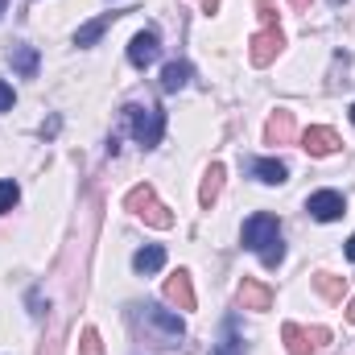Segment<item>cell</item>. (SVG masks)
I'll return each instance as SVG.
<instances>
[{"mask_svg":"<svg viewBox=\"0 0 355 355\" xmlns=\"http://www.w3.org/2000/svg\"><path fill=\"white\" fill-rule=\"evenodd\" d=\"M347 322L355 327V297H352V306H347Z\"/></svg>","mask_w":355,"mask_h":355,"instance_id":"28","label":"cell"},{"mask_svg":"<svg viewBox=\"0 0 355 355\" xmlns=\"http://www.w3.org/2000/svg\"><path fill=\"white\" fill-rule=\"evenodd\" d=\"M310 343H314V347H327V343H331V331H327V327H310Z\"/></svg>","mask_w":355,"mask_h":355,"instance_id":"24","label":"cell"},{"mask_svg":"<svg viewBox=\"0 0 355 355\" xmlns=\"http://www.w3.org/2000/svg\"><path fill=\"white\" fill-rule=\"evenodd\" d=\"M261 21H265V29L277 25V0H261Z\"/></svg>","mask_w":355,"mask_h":355,"instance_id":"23","label":"cell"},{"mask_svg":"<svg viewBox=\"0 0 355 355\" xmlns=\"http://www.w3.org/2000/svg\"><path fill=\"white\" fill-rule=\"evenodd\" d=\"M4 8H8V0H0V17H4Z\"/></svg>","mask_w":355,"mask_h":355,"instance_id":"30","label":"cell"},{"mask_svg":"<svg viewBox=\"0 0 355 355\" xmlns=\"http://www.w3.org/2000/svg\"><path fill=\"white\" fill-rule=\"evenodd\" d=\"M293 8H310V0H293Z\"/></svg>","mask_w":355,"mask_h":355,"instance_id":"29","label":"cell"},{"mask_svg":"<svg viewBox=\"0 0 355 355\" xmlns=\"http://www.w3.org/2000/svg\"><path fill=\"white\" fill-rule=\"evenodd\" d=\"M120 17H124V12H116V8H112V12H103V17L87 21V25H79V33H75V46H95V42L103 37V29H107L112 21H120Z\"/></svg>","mask_w":355,"mask_h":355,"instance_id":"13","label":"cell"},{"mask_svg":"<svg viewBox=\"0 0 355 355\" xmlns=\"http://www.w3.org/2000/svg\"><path fill=\"white\" fill-rule=\"evenodd\" d=\"M190 75H194L190 62H182V58H178V62H166V71H162V91H166V95L182 91L186 83H190Z\"/></svg>","mask_w":355,"mask_h":355,"instance_id":"15","label":"cell"},{"mask_svg":"<svg viewBox=\"0 0 355 355\" xmlns=\"http://www.w3.org/2000/svg\"><path fill=\"white\" fill-rule=\"evenodd\" d=\"M162 265H166V248H157V244H149V248H141V252L132 257V268H137V272H145V277H149V272H157Z\"/></svg>","mask_w":355,"mask_h":355,"instance_id":"19","label":"cell"},{"mask_svg":"<svg viewBox=\"0 0 355 355\" xmlns=\"http://www.w3.org/2000/svg\"><path fill=\"white\" fill-rule=\"evenodd\" d=\"M352 124H355V103H352Z\"/></svg>","mask_w":355,"mask_h":355,"instance_id":"31","label":"cell"},{"mask_svg":"<svg viewBox=\"0 0 355 355\" xmlns=\"http://www.w3.org/2000/svg\"><path fill=\"white\" fill-rule=\"evenodd\" d=\"M244 248H252L265 268H277L285 261V244H281V223H277V215H252V219H244Z\"/></svg>","mask_w":355,"mask_h":355,"instance_id":"1","label":"cell"},{"mask_svg":"<svg viewBox=\"0 0 355 355\" xmlns=\"http://www.w3.org/2000/svg\"><path fill=\"white\" fill-rule=\"evenodd\" d=\"M223 178H227L223 162H211V166H207L202 186H198V207H202V211H211V207L219 202V194H223Z\"/></svg>","mask_w":355,"mask_h":355,"instance_id":"10","label":"cell"},{"mask_svg":"<svg viewBox=\"0 0 355 355\" xmlns=\"http://www.w3.org/2000/svg\"><path fill=\"white\" fill-rule=\"evenodd\" d=\"M124 120L132 124V137H137V141H141L145 149L162 145V132H166V112H162V107L128 103V107H124Z\"/></svg>","mask_w":355,"mask_h":355,"instance_id":"3","label":"cell"},{"mask_svg":"<svg viewBox=\"0 0 355 355\" xmlns=\"http://www.w3.org/2000/svg\"><path fill=\"white\" fill-rule=\"evenodd\" d=\"M8 58H12V71H17V75H25V79H33V75H37V62H42V58H37V50H33V46H12V54H8Z\"/></svg>","mask_w":355,"mask_h":355,"instance_id":"17","label":"cell"},{"mask_svg":"<svg viewBox=\"0 0 355 355\" xmlns=\"http://www.w3.org/2000/svg\"><path fill=\"white\" fill-rule=\"evenodd\" d=\"M314 289H318L327 302H343L347 281H343V277H335V272H314Z\"/></svg>","mask_w":355,"mask_h":355,"instance_id":"18","label":"cell"},{"mask_svg":"<svg viewBox=\"0 0 355 355\" xmlns=\"http://www.w3.org/2000/svg\"><path fill=\"white\" fill-rule=\"evenodd\" d=\"M157 54H162V42H157V33H153V29H141V33L128 42V62H132V67H141V71H145V67H153V62H157Z\"/></svg>","mask_w":355,"mask_h":355,"instance_id":"7","label":"cell"},{"mask_svg":"<svg viewBox=\"0 0 355 355\" xmlns=\"http://www.w3.org/2000/svg\"><path fill=\"white\" fill-rule=\"evenodd\" d=\"M215 355H244L240 339H236V331H232V322H227V331H223V343L215 347Z\"/></svg>","mask_w":355,"mask_h":355,"instance_id":"22","label":"cell"},{"mask_svg":"<svg viewBox=\"0 0 355 355\" xmlns=\"http://www.w3.org/2000/svg\"><path fill=\"white\" fill-rule=\"evenodd\" d=\"M306 211H310L318 223H335V219H343L347 202H343V194H339V190H318V194H310V198H306Z\"/></svg>","mask_w":355,"mask_h":355,"instance_id":"5","label":"cell"},{"mask_svg":"<svg viewBox=\"0 0 355 355\" xmlns=\"http://www.w3.org/2000/svg\"><path fill=\"white\" fill-rule=\"evenodd\" d=\"M281 46H285L281 25H272V29H257L252 42H248V62H252V67H268V62L281 54Z\"/></svg>","mask_w":355,"mask_h":355,"instance_id":"4","label":"cell"},{"mask_svg":"<svg viewBox=\"0 0 355 355\" xmlns=\"http://www.w3.org/2000/svg\"><path fill=\"white\" fill-rule=\"evenodd\" d=\"M252 174L261 178L265 186H281L289 170H285V162H277V157H261V162H252Z\"/></svg>","mask_w":355,"mask_h":355,"instance_id":"16","label":"cell"},{"mask_svg":"<svg viewBox=\"0 0 355 355\" xmlns=\"http://www.w3.org/2000/svg\"><path fill=\"white\" fill-rule=\"evenodd\" d=\"M302 149H306L310 157H331V153H339V149H343V141H339V132H335V128L314 124V128H306V132H302Z\"/></svg>","mask_w":355,"mask_h":355,"instance_id":"6","label":"cell"},{"mask_svg":"<svg viewBox=\"0 0 355 355\" xmlns=\"http://www.w3.org/2000/svg\"><path fill=\"white\" fill-rule=\"evenodd\" d=\"M198 8L202 12H219V0H198Z\"/></svg>","mask_w":355,"mask_h":355,"instance_id":"26","label":"cell"},{"mask_svg":"<svg viewBox=\"0 0 355 355\" xmlns=\"http://www.w3.org/2000/svg\"><path fill=\"white\" fill-rule=\"evenodd\" d=\"M8 107H12V87L0 83V112H8Z\"/></svg>","mask_w":355,"mask_h":355,"instance_id":"25","label":"cell"},{"mask_svg":"<svg viewBox=\"0 0 355 355\" xmlns=\"http://www.w3.org/2000/svg\"><path fill=\"white\" fill-rule=\"evenodd\" d=\"M17 198H21V186H17L12 178H4V182H0V215H8V211L17 207Z\"/></svg>","mask_w":355,"mask_h":355,"instance_id":"20","label":"cell"},{"mask_svg":"<svg viewBox=\"0 0 355 355\" xmlns=\"http://www.w3.org/2000/svg\"><path fill=\"white\" fill-rule=\"evenodd\" d=\"M240 306L265 314V310H272V289L261 285V281H252V277H244V281H240Z\"/></svg>","mask_w":355,"mask_h":355,"instance_id":"12","label":"cell"},{"mask_svg":"<svg viewBox=\"0 0 355 355\" xmlns=\"http://www.w3.org/2000/svg\"><path fill=\"white\" fill-rule=\"evenodd\" d=\"M166 302L178 306V310H194V306H198V297H194V285H190V272H186V268H178L174 277H166Z\"/></svg>","mask_w":355,"mask_h":355,"instance_id":"9","label":"cell"},{"mask_svg":"<svg viewBox=\"0 0 355 355\" xmlns=\"http://www.w3.org/2000/svg\"><path fill=\"white\" fill-rule=\"evenodd\" d=\"M145 322H149V327H157V331L166 335V347H174L178 339L186 335L182 318H178V314H170V310H157V306H145Z\"/></svg>","mask_w":355,"mask_h":355,"instance_id":"11","label":"cell"},{"mask_svg":"<svg viewBox=\"0 0 355 355\" xmlns=\"http://www.w3.org/2000/svg\"><path fill=\"white\" fill-rule=\"evenodd\" d=\"M281 339H285L289 355H310V352H318V347L310 343V331H302L297 322H285V327H281Z\"/></svg>","mask_w":355,"mask_h":355,"instance_id":"14","label":"cell"},{"mask_svg":"<svg viewBox=\"0 0 355 355\" xmlns=\"http://www.w3.org/2000/svg\"><path fill=\"white\" fill-rule=\"evenodd\" d=\"M79 355H103V339H99L95 327H83V335H79Z\"/></svg>","mask_w":355,"mask_h":355,"instance_id":"21","label":"cell"},{"mask_svg":"<svg viewBox=\"0 0 355 355\" xmlns=\"http://www.w3.org/2000/svg\"><path fill=\"white\" fill-rule=\"evenodd\" d=\"M124 207H128L137 219H145L149 227H157V232H170V227H174V211H170L166 202H157V194H153L149 182L132 186V190L124 194Z\"/></svg>","mask_w":355,"mask_h":355,"instance_id":"2","label":"cell"},{"mask_svg":"<svg viewBox=\"0 0 355 355\" xmlns=\"http://www.w3.org/2000/svg\"><path fill=\"white\" fill-rule=\"evenodd\" d=\"M347 261H355V236L347 240Z\"/></svg>","mask_w":355,"mask_h":355,"instance_id":"27","label":"cell"},{"mask_svg":"<svg viewBox=\"0 0 355 355\" xmlns=\"http://www.w3.org/2000/svg\"><path fill=\"white\" fill-rule=\"evenodd\" d=\"M293 137H297V120H293V112L277 107V112L268 116V124H265V145H293Z\"/></svg>","mask_w":355,"mask_h":355,"instance_id":"8","label":"cell"}]
</instances>
